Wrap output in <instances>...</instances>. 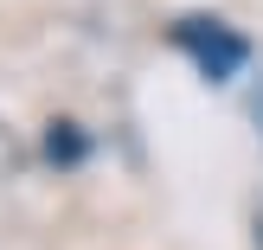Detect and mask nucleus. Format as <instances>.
I'll list each match as a JSON object with an SVG mask.
<instances>
[{
    "label": "nucleus",
    "mask_w": 263,
    "mask_h": 250,
    "mask_svg": "<svg viewBox=\"0 0 263 250\" xmlns=\"http://www.w3.org/2000/svg\"><path fill=\"white\" fill-rule=\"evenodd\" d=\"M167 39H174V51L205 77V84H231V77L251 64V39H244L238 26L212 20V13H180Z\"/></svg>",
    "instance_id": "obj_1"
},
{
    "label": "nucleus",
    "mask_w": 263,
    "mask_h": 250,
    "mask_svg": "<svg viewBox=\"0 0 263 250\" xmlns=\"http://www.w3.org/2000/svg\"><path fill=\"white\" fill-rule=\"evenodd\" d=\"M45 154H51V161H84V135H71V122H51Z\"/></svg>",
    "instance_id": "obj_2"
},
{
    "label": "nucleus",
    "mask_w": 263,
    "mask_h": 250,
    "mask_svg": "<svg viewBox=\"0 0 263 250\" xmlns=\"http://www.w3.org/2000/svg\"><path fill=\"white\" fill-rule=\"evenodd\" d=\"M257 128H263V90H257Z\"/></svg>",
    "instance_id": "obj_3"
}]
</instances>
